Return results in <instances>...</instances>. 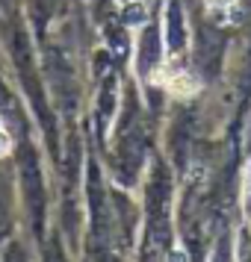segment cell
Returning <instances> with one entry per match:
<instances>
[{"mask_svg": "<svg viewBox=\"0 0 251 262\" xmlns=\"http://www.w3.org/2000/svg\"><path fill=\"white\" fill-rule=\"evenodd\" d=\"M168 89L178 97H192L198 92V80H192L189 74H175V77L168 80Z\"/></svg>", "mask_w": 251, "mask_h": 262, "instance_id": "obj_1", "label": "cell"}, {"mask_svg": "<svg viewBox=\"0 0 251 262\" xmlns=\"http://www.w3.org/2000/svg\"><path fill=\"white\" fill-rule=\"evenodd\" d=\"M9 150H12V142H9V136H6V133L0 130V156H6Z\"/></svg>", "mask_w": 251, "mask_h": 262, "instance_id": "obj_2", "label": "cell"}]
</instances>
